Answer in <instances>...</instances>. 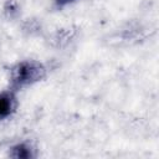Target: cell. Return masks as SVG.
<instances>
[{
  "mask_svg": "<svg viewBox=\"0 0 159 159\" xmlns=\"http://www.w3.org/2000/svg\"><path fill=\"white\" fill-rule=\"evenodd\" d=\"M17 101L14 91L0 92V120L9 118L16 109Z\"/></svg>",
  "mask_w": 159,
  "mask_h": 159,
  "instance_id": "2",
  "label": "cell"
},
{
  "mask_svg": "<svg viewBox=\"0 0 159 159\" xmlns=\"http://www.w3.org/2000/svg\"><path fill=\"white\" fill-rule=\"evenodd\" d=\"M9 155L15 159H30V158L35 157L32 147L27 143H19V144L14 145L10 149Z\"/></svg>",
  "mask_w": 159,
  "mask_h": 159,
  "instance_id": "3",
  "label": "cell"
},
{
  "mask_svg": "<svg viewBox=\"0 0 159 159\" xmlns=\"http://www.w3.org/2000/svg\"><path fill=\"white\" fill-rule=\"evenodd\" d=\"M73 1H76V0H55V4L57 7H63V6H66Z\"/></svg>",
  "mask_w": 159,
  "mask_h": 159,
  "instance_id": "4",
  "label": "cell"
},
{
  "mask_svg": "<svg viewBox=\"0 0 159 159\" xmlns=\"http://www.w3.org/2000/svg\"><path fill=\"white\" fill-rule=\"evenodd\" d=\"M46 75V70L42 63L30 60L19 62L11 70V87L12 89H20L31 86L41 81Z\"/></svg>",
  "mask_w": 159,
  "mask_h": 159,
  "instance_id": "1",
  "label": "cell"
}]
</instances>
